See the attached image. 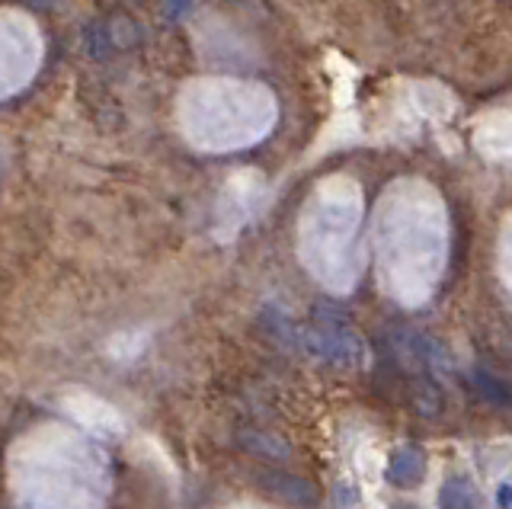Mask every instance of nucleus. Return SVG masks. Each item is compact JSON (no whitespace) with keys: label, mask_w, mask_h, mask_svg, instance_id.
Returning a JSON list of instances; mask_svg holds the SVG:
<instances>
[{"label":"nucleus","mask_w":512,"mask_h":509,"mask_svg":"<svg viewBox=\"0 0 512 509\" xmlns=\"http://www.w3.org/2000/svg\"><path fill=\"white\" fill-rule=\"evenodd\" d=\"M384 477H388L391 487H400V490L420 487V481L426 477V455L416 449V445H400V449L391 452Z\"/></svg>","instance_id":"f257e3e1"},{"label":"nucleus","mask_w":512,"mask_h":509,"mask_svg":"<svg viewBox=\"0 0 512 509\" xmlns=\"http://www.w3.org/2000/svg\"><path fill=\"white\" fill-rule=\"evenodd\" d=\"M404 340L410 346L413 359L423 365V369H429L432 375H442V372H452V359H448L445 346L439 340L426 337V333H416V330H407Z\"/></svg>","instance_id":"f03ea898"},{"label":"nucleus","mask_w":512,"mask_h":509,"mask_svg":"<svg viewBox=\"0 0 512 509\" xmlns=\"http://www.w3.org/2000/svg\"><path fill=\"white\" fill-rule=\"evenodd\" d=\"M480 497L468 477H448L439 487V509H477Z\"/></svg>","instance_id":"7ed1b4c3"},{"label":"nucleus","mask_w":512,"mask_h":509,"mask_svg":"<svg viewBox=\"0 0 512 509\" xmlns=\"http://www.w3.org/2000/svg\"><path fill=\"white\" fill-rule=\"evenodd\" d=\"M260 481H263V487L276 490L282 500H292V503H311L314 500L311 484L301 481V477H292V474H263Z\"/></svg>","instance_id":"20e7f679"},{"label":"nucleus","mask_w":512,"mask_h":509,"mask_svg":"<svg viewBox=\"0 0 512 509\" xmlns=\"http://www.w3.org/2000/svg\"><path fill=\"white\" fill-rule=\"evenodd\" d=\"M471 385H474L477 394L484 397V401H490V404H500V407L512 404V391L503 385L500 378H493V375L484 372V369H477V372H474V381H471Z\"/></svg>","instance_id":"39448f33"},{"label":"nucleus","mask_w":512,"mask_h":509,"mask_svg":"<svg viewBox=\"0 0 512 509\" xmlns=\"http://www.w3.org/2000/svg\"><path fill=\"white\" fill-rule=\"evenodd\" d=\"M442 407V394L429 385H420V391L413 394V410L420 413V417H436Z\"/></svg>","instance_id":"423d86ee"},{"label":"nucleus","mask_w":512,"mask_h":509,"mask_svg":"<svg viewBox=\"0 0 512 509\" xmlns=\"http://www.w3.org/2000/svg\"><path fill=\"white\" fill-rule=\"evenodd\" d=\"M244 439H253V445H247V449H253L256 455H263V458H285L288 449L282 442H276L272 436H263V433H244Z\"/></svg>","instance_id":"0eeeda50"},{"label":"nucleus","mask_w":512,"mask_h":509,"mask_svg":"<svg viewBox=\"0 0 512 509\" xmlns=\"http://www.w3.org/2000/svg\"><path fill=\"white\" fill-rule=\"evenodd\" d=\"M496 503H500V509H512V484L500 487V493H496Z\"/></svg>","instance_id":"6e6552de"}]
</instances>
